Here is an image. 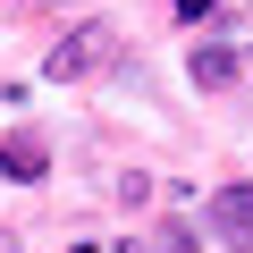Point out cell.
I'll return each instance as SVG.
<instances>
[{
	"instance_id": "obj_1",
	"label": "cell",
	"mask_w": 253,
	"mask_h": 253,
	"mask_svg": "<svg viewBox=\"0 0 253 253\" xmlns=\"http://www.w3.org/2000/svg\"><path fill=\"white\" fill-rule=\"evenodd\" d=\"M110 59H118V26H110V17H84L76 34H59V42H51L42 76H51V84H84V76H101Z\"/></svg>"
},
{
	"instance_id": "obj_2",
	"label": "cell",
	"mask_w": 253,
	"mask_h": 253,
	"mask_svg": "<svg viewBox=\"0 0 253 253\" xmlns=\"http://www.w3.org/2000/svg\"><path fill=\"white\" fill-rule=\"evenodd\" d=\"M211 236H219V245H253V177L211 194Z\"/></svg>"
},
{
	"instance_id": "obj_3",
	"label": "cell",
	"mask_w": 253,
	"mask_h": 253,
	"mask_svg": "<svg viewBox=\"0 0 253 253\" xmlns=\"http://www.w3.org/2000/svg\"><path fill=\"white\" fill-rule=\"evenodd\" d=\"M0 177H9V186H34V177H51V152H42V135H9V144H0Z\"/></svg>"
},
{
	"instance_id": "obj_4",
	"label": "cell",
	"mask_w": 253,
	"mask_h": 253,
	"mask_svg": "<svg viewBox=\"0 0 253 253\" xmlns=\"http://www.w3.org/2000/svg\"><path fill=\"white\" fill-rule=\"evenodd\" d=\"M236 68H245V59H236L228 42H194V84H203V93H228Z\"/></svg>"
},
{
	"instance_id": "obj_5",
	"label": "cell",
	"mask_w": 253,
	"mask_h": 253,
	"mask_svg": "<svg viewBox=\"0 0 253 253\" xmlns=\"http://www.w3.org/2000/svg\"><path fill=\"white\" fill-rule=\"evenodd\" d=\"M126 253H203V236H194L186 219H161V228H152L144 245H126Z\"/></svg>"
},
{
	"instance_id": "obj_6",
	"label": "cell",
	"mask_w": 253,
	"mask_h": 253,
	"mask_svg": "<svg viewBox=\"0 0 253 253\" xmlns=\"http://www.w3.org/2000/svg\"><path fill=\"white\" fill-rule=\"evenodd\" d=\"M169 9H177V17H211V0H169Z\"/></svg>"
},
{
	"instance_id": "obj_7",
	"label": "cell",
	"mask_w": 253,
	"mask_h": 253,
	"mask_svg": "<svg viewBox=\"0 0 253 253\" xmlns=\"http://www.w3.org/2000/svg\"><path fill=\"white\" fill-rule=\"evenodd\" d=\"M0 253H17V236H9V228H0Z\"/></svg>"
}]
</instances>
